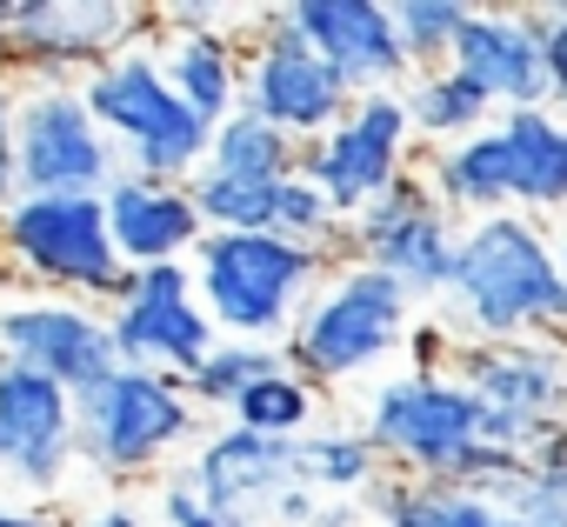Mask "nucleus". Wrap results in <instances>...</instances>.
<instances>
[{
    "instance_id": "obj_28",
    "label": "nucleus",
    "mask_w": 567,
    "mask_h": 527,
    "mask_svg": "<svg viewBox=\"0 0 567 527\" xmlns=\"http://www.w3.org/2000/svg\"><path fill=\"white\" fill-rule=\"evenodd\" d=\"M207 234H274V200H280V180H227V174H194L187 180Z\"/></svg>"
},
{
    "instance_id": "obj_24",
    "label": "nucleus",
    "mask_w": 567,
    "mask_h": 527,
    "mask_svg": "<svg viewBox=\"0 0 567 527\" xmlns=\"http://www.w3.org/2000/svg\"><path fill=\"white\" fill-rule=\"evenodd\" d=\"M207 174H227V180H295L301 174V141H288L280 127H267L260 114H234L214 127V147H207Z\"/></svg>"
},
{
    "instance_id": "obj_39",
    "label": "nucleus",
    "mask_w": 567,
    "mask_h": 527,
    "mask_svg": "<svg viewBox=\"0 0 567 527\" xmlns=\"http://www.w3.org/2000/svg\"><path fill=\"white\" fill-rule=\"evenodd\" d=\"M494 527H520V520H514V514H501V507H494Z\"/></svg>"
},
{
    "instance_id": "obj_8",
    "label": "nucleus",
    "mask_w": 567,
    "mask_h": 527,
    "mask_svg": "<svg viewBox=\"0 0 567 527\" xmlns=\"http://www.w3.org/2000/svg\"><path fill=\"white\" fill-rule=\"evenodd\" d=\"M74 421H81V454L127 480V474H147L167 447H181L200 421L187 381L174 374H154V368H114L101 388L74 394Z\"/></svg>"
},
{
    "instance_id": "obj_23",
    "label": "nucleus",
    "mask_w": 567,
    "mask_h": 527,
    "mask_svg": "<svg viewBox=\"0 0 567 527\" xmlns=\"http://www.w3.org/2000/svg\"><path fill=\"white\" fill-rule=\"evenodd\" d=\"M401 107H408L414 134L441 141V147H454V141H467V134L494 127V121H487V114H494V101H487V94H481L467 74H454V68L414 74V81L401 87Z\"/></svg>"
},
{
    "instance_id": "obj_33",
    "label": "nucleus",
    "mask_w": 567,
    "mask_h": 527,
    "mask_svg": "<svg viewBox=\"0 0 567 527\" xmlns=\"http://www.w3.org/2000/svg\"><path fill=\"white\" fill-rule=\"evenodd\" d=\"M161 514H167V527H227V520L194 494V480H187V474L161 487Z\"/></svg>"
},
{
    "instance_id": "obj_18",
    "label": "nucleus",
    "mask_w": 567,
    "mask_h": 527,
    "mask_svg": "<svg viewBox=\"0 0 567 527\" xmlns=\"http://www.w3.org/2000/svg\"><path fill=\"white\" fill-rule=\"evenodd\" d=\"M288 21L354 94H394L414 81L394 8H381V0H301V8H288Z\"/></svg>"
},
{
    "instance_id": "obj_19",
    "label": "nucleus",
    "mask_w": 567,
    "mask_h": 527,
    "mask_svg": "<svg viewBox=\"0 0 567 527\" xmlns=\"http://www.w3.org/2000/svg\"><path fill=\"white\" fill-rule=\"evenodd\" d=\"M454 74H467L501 114H520V107H554V87H547V28L540 14H481L461 28L454 41Z\"/></svg>"
},
{
    "instance_id": "obj_31",
    "label": "nucleus",
    "mask_w": 567,
    "mask_h": 527,
    "mask_svg": "<svg viewBox=\"0 0 567 527\" xmlns=\"http://www.w3.org/2000/svg\"><path fill=\"white\" fill-rule=\"evenodd\" d=\"M467 21H474V8H461V0H401V8H394V28H401V48H408L414 74L447 68Z\"/></svg>"
},
{
    "instance_id": "obj_9",
    "label": "nucleus",
    "mask_w": 567,
    "mask_h": 527,
    "mask_svg": "<svg viewBox=\"0 0 567 527\" xmlns=\"http://www.w3.org/2000/svg\"><path fill=\"white\" fill-rule=\"evenodd\" d=\"M394 474L414 480H454V467L481 447V401L454 374H401L368 401L361 427Z\"/></svg>"
},
{
    "instance_id": "obj_34",
    "label": "nucleus",
    "mask_w": 567,
    "mask_h": 527,
    "mask_svg": "<svg viewBox=\"0 0 567 527\" xmlns=\"http://www.w3.org/2000/svg\"><path fill=\"white\" fill-rule=\"evenodd\" d=\"M540 28H547V87L554 107L567 114V8H540Z\"/></svg>"
},
{
    "instance_id": "obj_36",
    "label": "nucleus",
    "mask_w": 567,
    "mask_h": 527,
    "mask_svg": "<svg viewBox=\"0 0 567 527\" xmlns=\"http://www.w3.org/2000/svg\"><path fill=\"white\" fill-rule=\"evenodd\" d=\"M0 527H61L48 507H0Z\"/></svg>"
},
{
    "instance_id": "obj_2",
    "label": "nucleus",
    "mask_w": 567,
    "mask_h": 527,
    "mask_svg": "<svg viewBox=\"0 0 567 527\" xmlns=\"http://www.w3.org/2000/svg\"><path fill=\"white\" fill-rule=\"evenodd\" d=\"M434 194L454 214H554L567 207V114L554 107H520L501 114L494 127L434 147L427 161Z\"/></svg>"
},
{
    "instance_id": "obj_10",
    "label": "nucleus",
    "mask_w": 567,
    "mask_h": 527,
    "mask_svg": "<svg viewBox=\"0 0 567 527\" xmlns=\"http://www.w3.org/2000/svg\"><path fill=\"white\" fill-rule=\"evenodd\" d=\"M14 154H21V200L41 194H107L114 174V141L94 121L87 94L68 81H34L14 101Z\"/></svg>"
},
{
    "instance_id": "obj_16",
    "label": "nucleus",
    "mask_w": 567,
    "mask_h": 527,
    "mask_svg": "<svg viewBox=\"0 0 567 527\" xmlns=\"http://www.w3.org/2000/svg\"><path fill=\"white\" fill-rule=\"evenodd\" d=\"M141 28L121 0H8V61H34L41 81L61 68H107L127 54V34Z\"/></svg>"
},
{
    "instance_id": "obj_22",
    "label": "nucleus",
    "mask_w": 567,
    "mask_h": 527,
    "mask_svg": "<svg viewBox=\"0 0 567 527\" xmlns=\"http://www.w3.org/2000/svg\"><path fill=\"white\" fill-rule=\"evenodd\" d=\"M167 21L181 28V34L167 41V61H161V74L174 81V94H181L207 127L234 121V114H240V87H247L240 48L214 28L207 8H167Z\"/></svg>"
},
{
    "instance_id": "obj_25",
    "label": "nucleus",
    "mask_w": 567,
    "mask_h": 527,
    "mask_svg": "<svg viewBox=\"0 0 567 527\" xmlns=\"http://www.w3.org/2000/svg\"><path fill=\"white\" fill-rule=\"evenodd\" d=\"M374 514L388 527H494V500L454 480H414V474H388L374 487Z\"/></svg>"
},
{
    "instance_id": "obj_17",
    "label": "nucleus",
    "mask_w": 567,
    "mask_h": 527,
    "mask_svg": "<svg viewBox=\"0 0 567 527\" xmlns=\"http://www.w3.org/2000/svg\"><path fill=\"white\" fill-rule=\"evenodd\" d=\"M0 354L61 381L68 394H87L101 388L121 354H114V328L74 301H14V308H0Z\"/></svg>"
},
{
    "instance_id": "obj_13",
    "label": "nucleus",
    "mask_w": 567,
    "mask_h": 527,
    "mask_svg": "<svg viewBox=\"0 0 567 527\" xmlns=\"http://www.w3.org/2000/svg\"><path fill=\"white\" fill-rule=\"evenodd\" d=\"M408 147H414V121H408L401 94H361L334 134H321V141L301 147V174L334 200L341 220H354L388 187H401L414 174Z\"/></svg>"
},
{
    "instance_id": "obj_14",
    "label": "nucleus",
    "mask_w": 567,
    "mask_h": 527,
    "mask_svg": "<svg viewBox=\"0 0 567 527\" xmlns=\"http://www.w3.org/2000/svg\"><path fill=\"white\" fill-rule=\"evenodd\" d=\"M114 354L121 368H154L187 381L220 341H214V314L200 308V288L187 275V260H167V268H134L121 308H114Z\"/></svg>"
},
{
    "instance_id": "obj_37",
    "label": "nucleus",
    "mask_w": 567,
    "mask_h": 527,
    "mask_svg": "<svg viewBox=\"0 0 567 527\" xmlns=\"http://www.w3.org/2000/svg\"><path fill=\"white\" fill-rule=\"evenodd\" d=\"M81 527H141V514H134V507H101V514H87Z\"/></svg>"
},
{
    "instance_id": "obj_29",
    "label": "nucleus",
    "mask_w": 567,
    "mask_h": 527,
    "mask_svg": "<svg viewBox=\"0 0 567 527\" xmlns=\"http://www.w3.org/2000/svg\"><path fill=\"white\" fill-rule=\"evenodd\" d=\"M295 467H301V487H328V494L381 487V447L368 434H308L295 441Z\"/></svg>"
},
{
    "instance_id": "obj_27",
    "label": "nucleus",
    "mask_w": 567,
    "mask_h": 527,
    "mask_svg": "<svg viewBox=\"0 0 567 527\" xmlns=\"http://www.w3.org/2000/svg\"><path fill=\"white\" fill-rule=\"evenodd\" d=\"M308 421H315V381H301L295 368L254 381L234 401V427L267 434V441H308Z\"/></svg>"
},
{
    "instance_id": "obj_40",
    "label": "nucleus",
    "mask_w": 567,
    "mask_h": 527,
    "mask_svg": "<svg viewBox=\"0 0 567 527\" xmlns=\"http://www.w3.org/2000/svg\"><path fill=\"white\" fill-rule=\"evenodd\" d=\"M560 268H567V234H560Z\"/></svg>"
},
{
    "instance_id": "obj_6",
    "label": "nucleus",
    "mask_w": 567,
    "mask_h": 527,
    "mask_svg": "<svg viewBox=\"0 0 567 527\" xmlns=\"http://www.w3.org/2000/svg\"><path fill=\"white\" fill-rule=\"evenodd\" d=\"M0 247L21 275L48 281V288H68V294H101V301H121L134 268L114 247V227H107V194H41V200H21L0 214Z\"/></svg>"
},
{
    "instance_id": "obj_21",
    "label": "nucleus",
    "mask_w": 567,
    "mask_h": 527,
    "mask_svg": "<svg viewBox=\"0 0 567 527\" xmlns=\"http://www.w3.org/2000/svg\"><path fill=\"white\" fill-rule=\"evenodd\" d=\"M107 227H114V247L127 268H167V260H181L207 240L194 194L174 180H141V174H121L107 187Z\"/></svg>"
},
{
    "instance_id": "obj_38",
    "label": "nucleus",
    "mask_w": 567,
    "mask_h": 527,
    "mask_svg": "<svg viewBox=\"0 0 567 527\" xmlns=\"http://www.w3.org/2000/svg\"><path fill=\"white\" fill-rule=\"evenodd\" d=\"M0 54H8V0H0Z\"/></svg>"
},
{
    "instance_id": "obj_5",
    "label": "nucleus",
    "mask_w": 567,
    "mask_h": 527,
    "mask_svg": "<svg viewBox=\"0 0 567 527\" xmlns=\"http://www.w3.org/2000/svg\"><path fill=\"white\" fill-rule=\"evenodd\" d=\"M408 321H414V294L401 281H388L381 268L348 260V268L308 301L301 328L288 334V368L315 388L354 381L408 341Z\"/></svg>"
},
{
    "instance_id": "obj_30",
    "label": "nucleus",
    "mask_w": 567,
    "mask_h": 527,
    "mask_svg": "<svg viewBox=\"0 0 567 527\" xmlns=\"http://www.w3.org/2000/svg\"><path fill=\"white\" fill-rule=\"evenodd\" d=\"M280 368H288V354L254 348V341H227V348H214V354L187 374V394H194L200 407H227V414H234V401H240L254 381L280 374Z\"/></svg>"
},
{
    "instance_id": "obj_26",
    "label": "nucleus",
    "mask_w": 567,
    "mask_h": 527,
    "mask_svg": "<svg viewBox=\"0 0 567 527\" xmlns=\"http://www.w3.org/2000/svg\"><path fill=\"white\" fill-rule=\"evenodd\" d=\"M494 507L514 514L520 527H567V427L540 434V447L520 454V467L501 480Z\"/></svg>"
},
{
    "instance_id": "obj_32",
    "label": "nucleus",
    "mask_w": 567,
    "mask_h": 527,
    "mask_svg": "<svg viewBox=\"0 0 567 527\" xmlns=\"http://www.w3.org/2000/svg\"><path fill=\"white\" fill-rule=\"evenodd\" d=\"M341 227H348V220L334 214V200H328L308 174L280 180V200H274V234H288V240H301V247H321V254H328V240H334Z\"/></svg>"
},
{
    "instance_id": "obj_11",
    "label": "nucleus",
    "mask_w": 567,
    "mask_h": 527,
    "mask_svg": "<svg viewBox=\"0 0 567 527\" xmlns=\"http://www.w3.org/2000/svg\"><path fill=\"white\" fill-rule=\"evenodd\" d=\"M361 94L308 48V34L288 21V8H274L254 34V54H247V87H240V107L260 114L267 127H280L288 141H321L348 121Z\"/></svg>"
},
{
    "instance_id": "obj_15",
    "label": "nucleus",
    "mask_w": 567,
    "mask_h": 527,
    "mask_svg": "<svg viewBox=\"0 0 567 527\" xmlns=\"http://www.w3.org/2000/svg\"><path fill=\"white\" fill-rule=\"evenodd\" d=\"M74 454H81L74 394L0 354V474H14L21 487L48 494V487H61Z\"/></svg>"
},
{
    "instance_id": "obj_20",
    "label": "nucleus",
    "mask_w": 567,
    "mask_h": 527,
    "mask_svg": "<svg viewBox=\"0 0 567 527\" xmlns=\"http://www.w3.org/2000/svg\"><path fill=\"white\" fill-rule=\"evenodd\" d=\"M194 494L227 520V527H247L260 507H274L288 487H301V467H295V441H267V434H247V427H227L200 447L194 461Z\"/></svg>"
},
{
    "instance_id": "obj_1",
    "label": "nucleus",
    "mask_w": 567,
    "mask_h": 527,
    "mask_svg": "<svg viewBox=\"0 0 567 527\" xmlns=\"http://www.w3.org/2000/svg\"><path fill=\"white\" fill-rule=\"evenodd\" d=\"M447 301L474 341H567L560 240L534 214L467 220Z\"/></svg>"
},
{
    "instance_id": "obj_3",
    "label": "nucleus",
    "mask_w": 567,
    "mask_h": 527,
    "mask_svg": "<svg viewBox=\"0 0 567 527\" xmlns=\"http://www.w3.org/2000/svg\"><path fill=\"white\" fill-rule=\"evenodd\" d=\"M328 275V254L301 247L288 234H207L194 247V288L214 328L240 341H274L301 328L308 288Z\"/></svg>"
},
{
    "instance_id": "obj_7",
    "label": "nucleus",
    "mask_w": 567,
    "mask_h": 527,
    "mask_svg": "<svg viewBox=\"0 0 567 527\" xmlns=\"http://www.w3.org/2000/svg\"><path fill=\"white\" fill-rule=\"evenodd\" d=\"M454 381L481 401V441L534 454L540 434L567 427V341H467Z\"/></svg>"
},
{
    "instance_id": "obj_4",
    "label": "nucleus",
    "mask_w": 567,
    "mask_h": 527,
    "mask_svg": "<svg viewBox=\"0 0 567 527\" xmlns=\"http://www.w3.org/2000/svg\"><path fill=\"white\" fill-rule=\"evenodd\" d=\"M87 107L94 121L121 141L127 154V174L141 180H174L187 187V174L207 167V147H214V127L174 94V81L161 74L154 54L127 48L121 61H107L101 74H87Z\"/></svg>"
},
{
    "instance_id": "obj_35",
    "label": "nucleus",
    "mask_w": 567,
    "mask_h": 527,
    "mask_svg": "<svg viewBox=\"0 0 567 527\" xmlns=\"http://www.w3.org/2000/svg\"><path fill=\"white\" fill-rule=\"evenodd\" d=\"M274 514H280V520H288V527H308V520L321 514V507H315V487H288V494H280V500H274Z\"/></svg>"
},
{
    "instance_id": "obj_12",
    "label": "nucleus",
    "mask_w": 567,
    "mask_h": 527,
    "mask_svg": "<svg viewBox=\"0 0 567 527\" xmlns=\"http://www.w3.org/2000/svg\"><path fill=\"white\" fill-rule=\"evenodd\" d=\"M348 240H354V260H361V268H381V275L401 281L414 301L454 288L461 227H454V207L434 194L427 174H408V180L388 187L368 214H354V220H348Z\"/></svg>"
}]
</instances>
